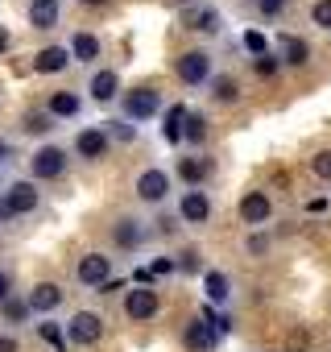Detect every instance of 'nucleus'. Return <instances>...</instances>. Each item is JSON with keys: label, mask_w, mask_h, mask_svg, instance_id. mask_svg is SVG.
<instances>
[{"label": "nucleus", "mask_w": 331, "mask_h": 352, "mask_svg": "<svg viewBox=\"0 0 331 352\" xmlns=\"http://www.w3.org/2000/svg\"><path fill=\"white\" fill-rule=\"evenodd\" d=\"M161 112V91L157 87H133L124 91V116L128 120H153Z\"/></svg>", "instance_id": "obj_1"}, {"label": "nucleus", "mask_w": 331, "mask_h": 352, "mask_svg": "<svg viewBox=\"0 0 331 352\" xmlns=\"http://www.w3.org/2000/svg\"><path fill=\"white\" fill-rule=\"evenodd\" d=\"M62 170H67V149L62 145H38V153L30 157L34 179H58Z\"/></svg>", "instance_id": "obj_2"}, {"label": "nucleus", "mask_w": 331, "mask_h": 352, "mask_svg": "<svg viewBox=\"0 0 331 352\" xmlns=\"http://www.w3.org/2000/svg\"><path fill=\"white\" fill-rule=\"evenodd\" d=\"M166 195H170V174L166 170H141V179H137V199L141 204H166Z\"/></svg>", "instance_id": "obj_3"}, {"label": "nucleus", "mask_w": 331, "mask_h": 352, "mask_svg": "<svg viewBox=\"0 0 331 352\" xmlns=\"http://www.w3.org/2000/svg\"><path fill=\"white\" fill-rule=\"evenodd\" d=\"M179 79H183L187 87L207 83V79H212V54H207V50H187V54L179 58Z\"/></svg>", "instance_id": "obj_4"}, {"label": "nucleus", "mask_w": 331, "mask_h": 352, "mask_svg": "<svg viewBox=\"0 0 331 352\" xmlns=\"http://www.w3.org/2000/svg\"><path fill=\"white\" fill-rule=\"evenodd\" d=\"M0 199H5V208H9V216H30L34 208H38V187L34 183H9L5 191H0Z\"/></svg>", "instance_id": "obj_5"}, {"label": "nucleus", "mask_w": 331, "mask_h": 352, "mask_svg": "<svg viewBox=\"0 0 331 352\" xmlns=\"http://www.w3.org/2000/svg\"><path fill=\"white\" fill-rule=\"evenodd\" d=\"M75 278H79L83 286H95V290H100V286L112 278V257H104V253H87V257H79Z\"/></svg>", "instance_id": "obj_6"}, {"label": "nucleus", "mask_w": 331, "mask_h": 352, "mask_svg": "<svg viewBox=\"0 0 331 352\" xmlns=\"http://www.w3.org/2000/svg\"><path fill=\"white\" fill-rule=\"evenodd\" d=\"M100 331H104V323H100V315H95V311H79V315H71V323H67V340H71V344H79V348L95 344V340H100Z\"/></svg>", "instance_id": "obj_7"}, {"label": "nucleus", "mask_w": 331, "mask_h": 352, "mask_svg": "<svg viewBox=\"0 0 331 352\" xmlns=\"http://www.w3.org/2000/svg\"><path fill=\"white\" fill-rule=\"evenodd\" d=\"M25 302H30L34 315H54V311L62 307V286H58V282H38Z\"/></svg>", "instance_id": "obj_8"}, {"label": "nucleus", "mask_w": 331, "mask_h": 352, "mask_svg": "<svg viewBox=\"0 0 331 352\" xmlns=\"http://www.w3.org/2000/svg\"><path fill=\"white\" fill-rule=\"evenodd\" d=\"M124 315L137 319V323H141V319H153V315H157V294H153L149 286H133V290L124 294Z\"/></svg>", "instance_id": "obj_9"}, {"label": "nucleus", "mask_w": 331, "mask_h": 352, "mask_svg": "<svg viewBox=\"0 0 331 352\" xmlns=\"http://www.w3.org/2000/svg\"><path fill=\"white\" fill-rule=\"evenodd\" d=\"M179 216H183L187 224H207V216H212V199H207L199 187H191V191H183V199H179Z\"/></svg>", "instance_id": "obj_10"}, {"label": "nucleus", "mask_w": 331, "mask_h": 352, "mask_svg": "<svg viewBox=\"0 0 331 352\" xmlns=\"http://www.w3.org/2000/svg\"><path fill=\"white\" fill-rule=\"evenodd\" d=\"M183 21H187L191 30H199V34H220V30H224V17H220V9H212V5H191V9L183 13Z\"/></svg>", "instance_id": "obj_11"}, {"label": "nucleus", "mask_w": 331, "mask_h": 352, "mask_svg": "<svg viewBox=\"0 0 331 352\" xmlns=\"http://www.w3.org/2000/svg\"><path fill=\"white\" fill-rule=\"evenodd\" d=\"M306 58H310V46L302 38H294V34L277 38V63L282 67H306Z\"/></svg>", "instance_id": "obj_12"}, {"label": "nucleus", "mask_w": 331, "mask_h": 352, "mask_svg": "<svg viewBox=\"0 0 331 352\" xmlns=\"http://www.w3.org/2000/svg\"><path fill=\"white\" fill-rule=\"evenodd\" d=\"M75 153L87 157V162H100V157L108 153V133H104V129H83V133L75 137Z\"/></svg>", "instance_id": "obj_13"}, {"label": "nucleus", "mask_w": 331, "mask_h": 352, "mask_svg": "<svg viewBox=\"0 0 331 352\" xmlns=\"http://www.w3.org/2000/svg\"><path fill=\"white\" fill-rule=\"evenodd\" d=\"M67 63H71V50L67 46H46V50H38L34 71L38 75H58V71H67Z\"/></svg>", "instance_id": "obj_14"}, {"label": "nucleus", "mask_w": 331, "mask_h": 352, "mask_svg": "<svg viewBox=\"0 0 331 352\" xmlns=\"http://www.w3.org/2000/svg\"><path fill=\"white\" fill-rule=\"evenodd\" d=\"M58 13H62L58 0H30V25L34 30H54L58 25Z\"/></svg>", "instance_id": "obj_15"}, {"label": "nucleus", "mask_w": 331, "mask_h": 352, "mask_svg": "<svg viewBox=\"0 0 331 352\" xmlns=\"http://www.w3.org/2000/svg\"><path fill=\"white\" fill-rule=\"evenodd\" d=\"M240 220L244 224H265L269 220V195L265 191H249L240 199Z\"/></svg>", "instance_id": "obj_16"}, {"label": "nucleus", "mask_w": 331, "mask_h": 352, "mask_svg": "<svg viewBox=\"0 0 331 352\" xmlns=\"http://www.w3.org/2000/svg\"><path fill=\"white\" fill-rule=\"evenodd\" d=\"M183 340H187V348H195V352H212V348L220 344V336H216L203 319H191L187 331H183Z\"/></svg>", "instance_id": "obj_17"}, {"label": "nucleus", "mask_w": 331, "mask_h": 352, "mask_svg": "<svg viewBox=\"0 0 331 352\" xmlns=\"http://www.w3.org/2000/svg\"><path fill=\"white\" fill-rule=\"evenodd\" d=\"M91 100L95 104H112L116 100V91H120V75L116 71H95V79H91Z\"/></svg>", "instance_id": "obj_18"}, {"label": "nucleus", "mask_w": 331, "mask_h": 352, "mask_svg": "<svg viewBox=\"0 0 331 352\" xmlns=\"http://www.w3.org/2000/svg\"><path fill=\"white\" fill-rule=\"evenodd\" d=\"M203 290H207V302H212V307H216V302L224 307V302L232 298V282H228V274H220V270H207V274H203Z\"/></svg>", "instance_id": "obj_19"}, {"label": "nucleus", "mask_w": 331, "mask_h": 352, "mask_svg": "<svg viewBox=\"0 0 331 352\" xmlns=\"http://www.w3.org/2000/svg\"><path fill=\"white\" fill-rule=\"evenodd\" d=\"M67 50H71V58H79V63H95V58H100V38H95V34H75Z\"/></svg>", "instance_id": "obj_20"}, {"label": "nucleus", "mask_w": 331, "mask_h": 352, "mask_svg": "<svg viewBox=\"0 0 331 352\" xmlns=\"http://www.w3.org/2000/svg\"><path fill=\"white\" fill-rule=\"evenodd\" d=\"M179 179L187 183V191L199 187V183L207 179V162H203V157H179Z\"/></svg>", "instance_id": "obj_21"}, {"label": "nucleus", "mask_w": 331, "mask_h": 352, "mask_svg": "<svg viewBox=\"0 0 331 352\" xmlns=\"http://www.w3.org/2000/svg\"><path fill=\"white\" fill-rule=\"evenodd\" d=\"M183 120H187V108H183V104L166 108V124H161V137L170 141V145H179V141H183Z\"/></svg>", "instance_id": "obj_22"}, {"label": "nucleus", "mask_w": 331, "mask_h": 352, "mask_svg": "<svg viewBox=\"0 0 331 352\" xmlns=\"http://www.w3.org/2000/svg\"><path fill=\"white\" fill-rule=\"evenodd\" d=\"M79 108H83V100L75 96V91H54L50 96V116H79Z\"/></svg>", "instance_id": "obj_23"}, {"label": "nucleus", "mask_w": 331, "mask_h": 352, "mask_svg": "<svg viewBox=\"0 0 331 352\" xmlns=\"http://www.w3.org/2000/svg\"><path fill=\"white\" fill-rule=\"evenodd\" d=\"M141 236H145L141 220H120V224H116V245H120V249H137Z\"/></svg>", "instance_id": "obj_24"}, {"label": "nucleus", "mask_w": 331, "mask_h": 352, "mask_svg": "<svg viewBox=\"0 0 331 352\" xmlns=\"http://www.w3.org/2000/svg\"><path fill=\"white\" fill-rule=\"evenodd\" d=\"M183 137H187V145H203V141H207V120H203L199 112H187V120H183Z\"/></svg>", "instance_id": "obj_25"}, {"label": "nucleus", "mask_w": 331, "mask_h": 352, "mask_svg": "<svg viewBox=\"0 0 331 352\" xmlns=\"http://www.w3.org/2000/svg\"><path fill=\"white\" fill-rule=\"evenodd\" d=\"M38 336H42V340H46V344H50L54 352H67V331H62L58 323H50V319H42V323H38Z\"/></svg>", "instance_id": "obj_26"}, {"label": "nucleus", "mask_w": 331, "mask_h": 352, "mask_svg": "<svg viewBox=\"0 0 331 352\" xmlns=\"http://www.w3.org/2000/svg\"><path fill=\"white\" fill-rule=\"evenodd\" d=\"M212 96L220 100V104H232L240 91H236V79H228V75H220V79H212Z\"/></svg>", "instance_id": "obj_27"}, {"label": "nucleus", "mask_w": 331, "mask_h": 352, "mask_svg": "<svg viewBox=\"0 0 331 352\" xmlns=\"http://www.w3.org/2000/svg\"><path fill=\"white\" fill-rule=\"evenodd\" d=\"M0 311H5V319L9 323H25L34 311H30V302H21V298H9V302H0Z\"/></svg>", "instance_id": "obj_28"}, {"label": "nucleus", "mask_w": 331, "mask_h": 352, "mask_svg": "<svg viewBox=\"0 0 331 352\" xmlns=\"http://www.w3.org/2000/svg\"><path fill=\"white\" fill-rule=\"evenodd\" d=\"M244 50H249L253 58L269 54V42H265V34H261V30H249V34H244Z\"/></svg>", "instance_id": "obj_29"}, {"label": "nucleus", "mask_w": 331, "mask_h": 352, "mask_svg": "<svg viewBox=\"0 0 331 352\" xmlns=\"http://www.w3.org/2000/svg\"><path fill=\"white\" fill-rule=\"evenodd\" d=\"M310 170L319 174L323 183H331V149H319V153L310 157Z\"/></svg>", "instance_id": "obj_30"}, {"label": "nucleus", "mask_w": 331, "mask_h": 352, "mask_svg": "<svg viewBox=\"0 0 331 352\" xmlns=\"http://www.w3.org/2000/svg\"><path fill=\"white\" fill-rule=\"evenodd\" d=\"M310 21L319 30H331V0H315V9H310Z\"/></svg>", "instance_id": "obj_31"}, {"label": "nucleus", "mask_w": 331, "mask_h": 352, "mask_svg": "<svg viewBox=\"0 0 331 352\" xmlns=\"http://www.w3.org/2000/svg\"><path fill=\"white\" fill-rule=\"evenodd\" d=\"M104 133H108V141H133V137H137V129H133V124H120V120H112Z\"/></svg>", "instance_id": "obj_32"}, {"label": "nucleus", "mask_w": 331, "mask_h": 352, "mask_svg": "<svg viewBox=\"0 0 331 352\" xmlns=\"http://www.w3.org/2000/svg\"><path fill=\"white\" fill-rule=\"evenodd\" d=\"M277 71H282L277 54H261V58H257V75H265V79H269V75H277Z\"/></svg>", "instance_id": "obj_33"}, {"label": "nucleus", "mask_w": 331, "mask_h": 352, "mask_svg": "<svg viewBox=\"0 0 331 352\" xmlns=\"http://www.w3.org/2000/svg\"><path fill=\"white\" fill-rule=\"evenodd\" d=\"M174 270H187V274H199V270H203V261H199V253H183Z\"/></svg>", "instance_id": "obj_34"}, {"label": "nucleus", "mask_w": 331, "mask_h": 352, "mask_svg": "<svg viewBox=\"0 0 331 352\" xmlns=\"http://www.w3.org/2000/svg\"><path fill=\"white\" fill-rule=\"evenodd\" d=\"M149 270V278H166V274H174V261H166V257H157L153 265H145Z\"/></svg>", "instance_id": "obj_35"}, {"label": "nucleus", "mask_w": 331, "mask_h": 352, "mask_svg": "<svg viewBox=\"0 0 331 352\" xmlns=\"http://www.w3.org/2000/svg\"><path fill=\"white\" fill-rule=\"evenodd\" d=\"M25 129H30V133H46V129H50V112H46V116H42V112H34V116L25 120Z\"/></svg>", "instance_id": "obj_36"}, {"label": "nucleus", "mask_w": 331, "mask_h": 352, "mask_svg": "<svg viewBox=\"0 0 331 352\" xmlns=\"http://www.w3.org/2000/svg\"><path fill=\"white\" fill-rule=\"evenodd\" d=\"M257 9H261L265 17H277V13L286 9V0H257Z\"/></svg>", "instance_id": "obj_37"}, {"label": "nucleus", "mask_w": 331, "mask_h": 352, "mask_svg": "<svg viewBox=\"0 0 331 352\" xmlns=\"http://www.w3.org/2000/svg\"><path fill=\"white\" fill-rule=\"evenodd\" d=\"M9 290H13V282H9L5 270H0V302H9Z\"/></svg>", "instance_id": "obj_38"}, {"label": "nucleus", "mask_w": 331, "mask_h": 352, "mask_svg": "<svg viewBox=\"0 0 331 352\" xmlns=\"http://www.w3.org/2000/svg\"><path fill=\"white\" fill-rule=\"evenodd\" d=\"M112 290H124V282H116V278H108V282L100 286V294H112Z\"/></svg>", "instance_id": "obj_39"}, {"label": "nucleus", "mask_w": 331, "mask_h": 352, "mask_svg": "<svg viewBox=\"0 0 331 352\" xmlns=\"http://www.w3.org/2000/svg\"><path fill=\"white\" fill-rule=\"evenodd\" d=\"M0 352H17V340L13 336H0Z\"/></svg>", "instance_id": "obj_40"}, {"label": "nucleus", "mask_w": 331, "mask_h": 352, "mask_svg": "<svg viewBox=\"0 0 331 352\" xmlns=\"http://www.w3.org/2000/svg\"><path fill=\"white\" fill-rule=\"evenodd\" d=\"M5 220H13V216H9V208H5V199H0V224H5Z\"/></svg>", "instance_id": "obj_41"}, {"label": "nucleus", "mask_w": 331, "mask_h": 352, "mask_svg": "<svg viewBox=\"0 0 331 352\" xmlns=\"http://www.w3.org/2000/svg\"><path fill=\"white\" fill-rule=\"evenodd\" d=\"M5 50H9V34H5V30H0V54H5Z\"/></svg>", "instance_id": "obj_42"}, {"label": "nucleus", "mask_w": 331, "mask_h": 352, "mask_svg": "<svg viewBox=\"0 0 331 352\" xmlns=\"http://www.w3.org/2000/svg\"><path fill=\"white\" fill-rule=\"evenodd\" d=\"M9 153H13V149H9L5 141H0V162H9Z\"/></svg>", "instance_id": "obj_43"}, {"label": "nucleus", "mask_w": 331, "mask_h": 352, "mask_svg": "<svg viewBox=\"0 0 331 352\" xmlns=\"http://www.w3.org/2000/svg\"><path fill=\"white\" fill-rule=\"evenodd\" d=\"M79 5H91L95 9V5H108V0H79Z\"/></svg>", "instance_id": "obj_44"}]
</instances>
